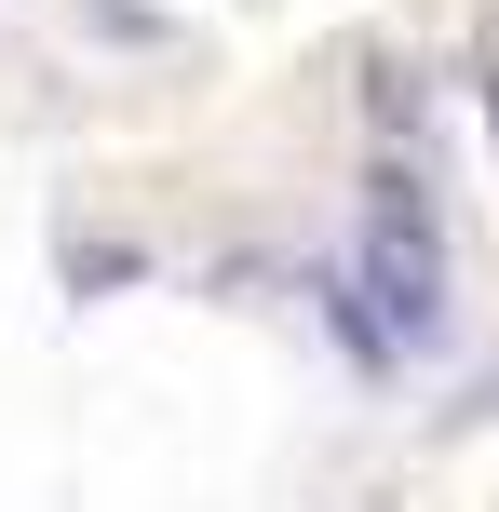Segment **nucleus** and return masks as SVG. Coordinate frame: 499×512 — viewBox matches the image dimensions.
Returning <instances> with one entry per match:
<instances>
[{
    "label": "nucleus",
    "instance_id": "2",
    "mask_svg": "<svg viewBox=\"0 0 499 512\" xmlns=\"http://www.w3.org/2000/svg\"><path fill=\"white\" fill-rule=\"evenodd\" d=\"M486 122H499V68H486Z\"/></svg>",
    "mask_w": 499,
    "mask_h": 512
},
{
    "label": "nucleus",
    "instance_id": "1",
    "mask_svg": "<svg viewBox=\"0 0 499 512\" xmlns=\"http://www.w3.org/2000/svg\"><path fill=\"white\" fill-rule=\"evenodd\" d=\"M365 297H378V324H392V351H419V337L446 324V243H432V203H419L405 162L365 176Z\"/></svg>",
    "mask_w": 499,
    "mask_h": 512
}]
</instances>
